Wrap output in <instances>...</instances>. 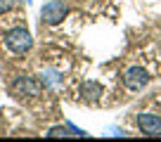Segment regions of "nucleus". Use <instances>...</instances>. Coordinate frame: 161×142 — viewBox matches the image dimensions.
<instances>
[{
  "mask_svg": "<svg viewBox=\"0 0 161 142\" xmlns=\"http://www.w3.org/2000/svg\"><path fill=\"white\" fill-rule=\"evenodd\" d=\"M123 83H126L128 90H142V88L149 83V74H147L142 66H130L123 74Z\"/></svg>",
  "mask_w": 161,
  "mask_h": 142,
  "instance_id": "20e7f679",
  "label": "nucleus"
},
{
  "mask_svg": "<svg viewBox=\"0 0 161 142\" xmlns=\"http://www.w3.org/2000/svg\"><path fill=\"white\" fill-rule=\"evenodd\" d=\"M5 45L10 47L14 55H24V52L31 50V45H33V38H31V33L26 29H21V26H17V29H10L5 33Z\"/></svg>",
  "mask_w": 161,
  "mask_h": 142,
  "instance_id": "f257e3e1",
  "label": "nucleus"
},
{
  "mask_svg": "<svg viewBox=\"0 0 161 142\" xmlns=\"http://www.w3.org/2000/svg\"><path fill=\"white\" fill-rule=\"evenodd\" d=\"M137 128L149 137H159L161 135V118L156 114H149V112L137 114Z\"/></svg>",
  "mask_w": 161,
  "mask_h": 142,
  "instance_id": "39448f33",
  "label": "nucleus"
},
{
  "mask_svg": "<svg viewBox=\"0 0 161 142\" xmlns=\"http://www.w3.org/2000/svg\"><path fill=\"white\" fill-rule=\"evenodd\" d=\"M69 14V7L62 3V0H47L45 5H43V10H40V19L45 21V24H59L64 17Z\"/></svg>",
  "mask_w": 161,
  "mask_h": 142,
  "instance_id": "7ed1b4c3",
  "label": "nucleus"
},
{
  "mask_svg": "<svg viewBox=\"0 0 161 142\" xmlns=\"http://www.w3.org/2000/svg\"><path fill=\"white\" fill-rule=\"evenodd\" d=\"M12 5H14V0H0V14L10 12V10H12Z\"/></svg>",
  "mask_w": 161,
  "mask_h": 142,
  "instance_id": "0eeeda50",
  "label": "nucleus"
},
{
  "mask_svg": "<svg viewBox=\"0 0 161 142\" xmlns=\"http://www.w3.org/2000/svg\"><path fill=\"white\" fill-rule=\"evenodd\" d=\"M69 133L64 130V128H52L50 133H47V137H66Z\"/></svg>",
  "mask_w": 161,
  "mask_h": 142,
  "instance_id": "6e6552de",
  "label": "nucleus"
},
{
  "mask_svg": "<svg viewBox=\"0 0 161 142\" xmlns=\"http://www.w3.org/2000/svg\"><path fill=\"white\" fill-rule=\"evenodd\" d=\"M10 90L17 97H38L43 92V85H40V81L36 76H17L12 81Z\"/></svg>",
  "mask_w": 161,
  "mask_h": 142,
  "instance_id": "f03ea898",
  "label": "nucleus"
},
{
  "mask_svg": "<svg viewBox=\"0 0 161 142\" xmlns=\"http://www.w3.org/2000/svg\"><path fill=\"white\" fill-rule=\"evenodd\" d=\"M83 92H86L90 100H97V97L102 95V85H97V83H86V85H83Z\"/></svg>",
  "mask_w": 161,
  "mask_h": 142,
  "instance_id": "423d86ee",
  "label": "nucleus"
}]
</instances>
